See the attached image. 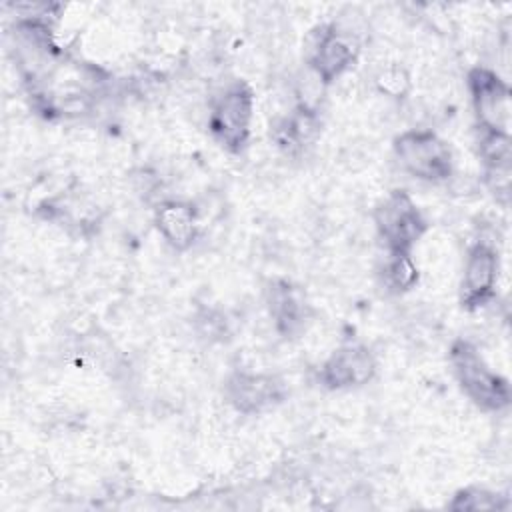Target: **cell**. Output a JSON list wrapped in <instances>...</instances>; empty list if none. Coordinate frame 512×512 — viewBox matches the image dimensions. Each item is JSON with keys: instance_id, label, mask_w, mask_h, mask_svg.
I'll use <instances>...</instances> for the list:
<instances>
[{"instance_id": "obj_1", "label": "cell", "mask_w": 512, "mask_h": 512, "mask_svg": "<svg viewBox=\"0 0 512 512\" xmlns=\"http://www.w3.org/2000/svg\"><path fill=\"white\" fill-rule=\"evenodd\" d=\"M448 358L456 382L478 408L488 412H500L508 408L512 400L508 380L486 364L472 342L462 338L452 342Z\"/></svg>"}, {"instance_id": "obj_3", "label": "cell", "mask_w": 512, "mask_h": 512, "mask_svg": "<svg viewBox=\"0 0 512 512\" xmlns=\"http://www.w3.org/2000/svg\"><path fill=\"white\" fill-rule=\"evenodd\" d=\"M394 154L402 170L426 182H444L452 176V152L432 130H406L394 138Z\"/></svg>"}, {"instance_id": "obj_13", "label": "cell", "mask_w": 512, "mask_h": 512, "mask_svg": "<svg viewBox=\"0 0 512 512\" xmlns=\"http://www.w3.org/2000/svg\"><path fill=\"white\" fill-rule=\"evenodd\" d=\"M418 278H420V272H418V266L412 260L410 252L386 250L384 266H382V280L392 292L402 294V292L412 290L418 284Z\"/></svg>"}, {"instance_id": "obj_16", "label": "cell", "mask_w": 512, "mask_h": 512, "mask_svg": "<svg viewBox=\"0 0 512 512\" xmlns=\"http://www.w3.org/2000/svg\"><path fill=\"white\" fill-rule=\"evenodd\" d=\"M376 86L392 98H402L410 88V76L402 66H388L376 76Z\"/></svg>"}, {"instance_id": "obj_6", "label": "cell", "mask_w": 512, "mask_h": 512, "mask_svg": "<svg viewBox=\"0 0 512 512\" xmlns=\"http://www.w3.org/2000/svg\"><path fill=\"white\" fill-rule=\"evenodd\" d=\"M466 82L478 128L510 134L512 96L508 82L486 66H474Z\"/></svg>"}, {"instance_id": "obj_10", "label": "cell", "mask_w": 512, "mask_h": 512, "mask_svg": "<svg viewBox=\"0 0 512 512\" xmlns=\"http://www.w3.org/2000/svg\"><path fill=\"white\" fill-rule=\"evenodd\" d=\"M154 224L160 236L174 248V250H188L198 234H200V220L198 212L190 202L184 200H164L154 210Z\"/></svg>"}, {"instance_id": "obj_4", "label": "cell", "mask_w": 512, "mask_h": 512, "mask_svg": "<svg viewBox=\"0 0 512 512\" xmlns=\"http://www.w3.org/2000/svg\"><path fill=\"white\" fill-rule=\"evenodd\" d=\"M374 224L386 250L412 252L424 236L428 222L412 196L404 190H392L374 210Z\"/></svg>"}, {"instance_id": "obj_7", "label": "cell", "mask_w": 512, "mask_h": 512, "mask_svg": "<svg viewBox=\"0 0 512 512\" xmlns=\"http://www.w3.org/2000/svg\"><path fill=\"white\" fill-rule=\"evenodd\" d=\"M498 270V252L492 244L480 240L468 250L458 288L460 304L466 310H478L496 296Z\"/></svg>"}, {"instance_id": "obj_14", "label": "cell", "mask_w": 512, "mask_h": 512, "mask_svg": "<svg viewBox=\"0 0 512 512\" xmlns=\"http://www.w3.org/2000/svg\"><path fill=\"white\" fill-rule=\"evenodd\" d=\"M478 146H480V156L484 160L486 170L488 168H510V158H512L510 134L478 128Z\"/></svg>"}, {"instance_id": "obj_12", "label": "cell", "mask_w": 512, "mask_h": 512, "mask_svg": "<svg viewBox=\"0 0 512 512\" xmlns=\"http://www.w3.org/2000/svg\"><path fill=\"white\" fill-rule=\"evenodd\" d=\"M318 132H320L318 112L304 110V108L296 106L292 114L276 120L272 136L280 148L292 152V150H300L302 146L314 142Z\"/></svg>"}, {"instance_id": "obj_5", "label": "cell", "mask_w": 512, "mask_h": 512, "mask_svg": "<svg viewBox=\"0 0 512 512\" xmlns=\"http://www.w3.org/2000/svg\"><path fill=\"white\" fill-rule=\"evenodd\" d=\"M306 68L328 86L352 68L356 60V44L350 32H342L336 24H320L306 38Z\"/></svg>"}, {"instance_id": "obj_9", "label": "cell", "mask_w": 512, "mask_h": 512, "mask_svg": "<svg viewBox=\"0 0 512 512\" xmlns=\"http://www.w3.org/2000/svg\"><path fill=\"white\" fill-rule=\"evenodd\" d=\"M374 374V354L362 344H344L322 362L318 370V380L330 390H344L368 384Z\"/></svg>"}, {"instance_id": "obj_8", "label": "cell", "mask_w": 512, "mask_h": 512, "mask_svg": "<svg viewBox=\"0 0 512 512\" xmlns=\"http://www.w3.org/2000/svg\"><path fill=\"white\" fill-rule=\"evenodd\" d=\"M224 396L242 414H260L286 396V386L280 378L262 372H232L224 384Z\"/></svg>"}, {"instance_id": "obj_2", "label": "cell", "mask_w": 512, "mask_h": 512, "mask_svg": "<svg viewBox=\"0 0 512 512\" xmlns=\"http://www.w3.org/2000/svg\"><path fill=\"white\" fill-rule=\"evenodd\" d=\"M254 92L244 80L228 82L210 104L208 128L228 152H242L250 140Z\"/></svg>"}, {"instance_id": "obj_11", "label": "cell", "mask_w": 512, "mask_h": 512, "mask_svg": "<svg viewBox=\"0 0 512 512\" xmlns=\"http://www.w3.org/2000/svg\"><path fill=\"white\" fill-rule=\"evenodd\" d=\"M268 314L280 334L290 336L304 326L306 320V298L300 288L288 280H272L266 288Z\"/></svg>"}, {"instance_id": "obj_15", "label": "cell", "mask_w": 512, "mask_h": 512, "mask_svg": "<svg viewBox=\"0 0 512 512\" xmlns=\"http://www.w3.org/2000/svg\"><path fill=\"white\" fill-rule=\"evenodd\" d=\"M502 496L492 492V490H486V488H480V486H468V488H462L458 490L452 500L448 502V508L450 510H456V512H478V510H494V508H502L504 504L500 502Z\"/></svg>"}]
</instances>
